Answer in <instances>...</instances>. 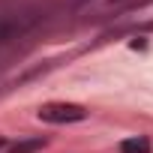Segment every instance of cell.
<instances>
[{
    "label": "cell",
    "instance_id": "4",
    "mask_svg": "<svg viewBox=\"0 0 153 153\" xmlns=\"http://www.w3.org/2000/svg\"><path fill=\"white\" fill-rule=\"evenodd\" d=\"M3 147H6V138H0V150H3Z\"/></svg>",
    "mask_w": 153,
    "mask_h": 153
},
{
    "label": "cell",
    "instance_id": "2",
    "mask_svg": "<svg viewBox=\"0 0 153 153\" xmlns=\"http://www.w3.org/2000/svg\"><path fill=\"white\" fill-rule=\"evenodd\" d=\"M120 150L123 153H150V141L147 138H126V141H120Z\"/></svg>",
    "mask_w": 153,
    "mask_h": 153
},
{
    "label": "cell",
    "instance_id": "3",
    "mask_svg": "<svg viewBox=\"0 0 153 153\" xmlns=\"http://www.w3.org/2000/svg\"><path fill=\"white\" fill-rule=\"evenodd\" d=\"M42 138H27V141H18V144H12L9 147V153H36V150H42Z\"/></svg>",
    "mask_w": 153,
    "mask_h": 153
},
{
    "label": "cell",
    "instance_id": "1",
    "mask_svg": "<svg viewBox=\"0 0 153 153\" xmlns=\"http://www.w3.org/2000/svg\"><path fill=\"white\" fill-rule=\"evenodd\" d=\"M39 120L45 123H81L87 120V108L72 105V102H51L39 108Z\"/></svg>",
    "mask_w": 153,
    "mask_h": 153
}]
</instances>
